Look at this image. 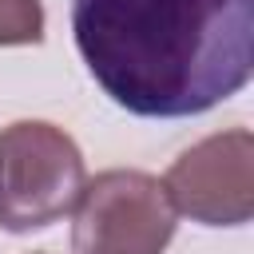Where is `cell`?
<instances>
[{"mask_svg": "<svg viewBox=\"0 0 254 254\" xmlns=\"http://www.w3.org/2000/svg\"><path fill=\"white\" fill-rule=\"evenodd\" d=\"M71 36L111 103L187 119L254 75V0H71Z\"/></svg>", "mask_w": 254, "mask_h": 254, "instance_id": "6da1fadb", "label": "cell"}, {"mask_svg": "<svg viewBox=\"0 0 254 254\" xmlns=\"http://www.w3.org/2000/svg\"><path fill=\"white\" fill-rule=\"evenodd\" d=\"M175 206L147 171H103L83 183L71 222L75 254H163L175 238Z\"/></svg>", "mask_w": 254, "mask_h": 254, "instance_id": "3957f363", "label": "cell"}, {"mask_svg": "<svg viewBox=\"0 0 254 254\" xmlns=\"http://www.w3.org/2000/svg\"><path fill=\"white\" fill-rule=\"evenodd\" d=\"M44 40L40 0H0V48H24Z\"/></svg>", "mask_w": 254, "mask_h": 254, "instance_id": "5b68a950", "label": "cell"}, {"mask_svg": "<svg viewBox=\"0 0 254 254\" xmlns=\"http://www.w3.org/2000/svg\"><path fill=\"white\" fill-rule=\"evenodd\" d=\"M87 183L75 139L44 119L0 127V226L12 234L44 230L75 210Z\"/></svg>", "mask_w": 254, "mask_h": 254, "instance_id": "7a4b0ae2", "label": "cell"}, {"mask_svg": "<svg viewBox=\"0 0 254 254\" xmlns=\"http://www.w3.org/2000/svg\"><path fill=\"white\" fill-rule=\"evenodd\" d=\"M163 190L175 214H187L202 226H242L254 214V135L246 127L206 135L183 151Z\"/></svg>", "mask_w": 254, "mask_h": 254, "instance_id": "277c9868", "label": "cell"}]
</instances>
